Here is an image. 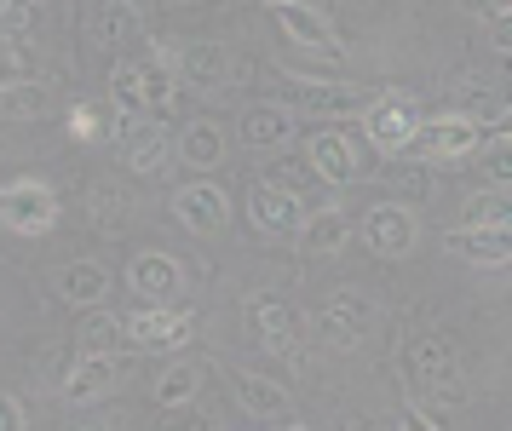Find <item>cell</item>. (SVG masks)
Listing matches in <instances>:
<instances>
[{"label":"cell","mask_w":512,"mask_h":431,"mask_svg":"<svg viewBox=\"0 0 512 431\" xmlns=\"http://www.w3.org/2000/svg\"><path fill=\"white\" fill-rule=\"evenodd\" d=\"M403 368H409V397H415L420 414H443L461 403V357H455V345L438 340V334H420V340L403 345Z\"/></svg>","instance_id":"6da1fadb"},{"label":"cell","mask_w":512,"mask_h":431,"mask_svg":"<svg viewBox=\"0 0 512 431\" xmlns=\"http://www.w3.org/2000/svg\"><path fill=\"white\" fill-rule=\"evenodd\" d=\"M420 138V104L409 92H380L369 110H363V144H369L374 156H409Z\"/></svg>","instance_id":"7a4b0ae2"},{"label":"cell","mask_w":512,"mask_h":431,"mask_svg":"<svg viewBox=\"0 0 512 431\" xmlns=\"http://www.w3.org/2000/svg\"><path fill=\"white\" fill-rule=\"evenodd\" d=\"M357 242L380 259H403V253H415L420 242V219L409 202H374L363 219H357Z\"/></svg>","instance_id":"3957f363"},{"label":"cell","mask_w":512,"mask_h":431,"mask_svg":"<svg viewBox=\"0 0 512 431\" xmlns=\"http://www.w3.org/2000/svg\"><path fill=\"white\" fill-rule=\"evenodd\" d=\"M282 104L288 110H311V115H328V121H340V115H363L374 104L363 87H351V81H317V75H282Z\"/></svg>","instance_id":"277c9868"},{"label":"cell","mask_w":512,"mask_h":431,"mask_svg":"<svg viewBox=\"0 0 512 431\" xmlns=\"http://www.w3.org/2000/svg\"><path fill=\"white\" fill-rule=\"evenodd\" d=\"M116 150H121V161H127V173L162 179L167 156H173L167 121H150V115H116Z\"/></svg>","instance_id":"5b68a950"},{"label":"cell","mask_w":512,"mask_h":431,"mask_svg":"<svg viewBox=\"0 0 512 431\" xmlns=\"http://www.w3.org/2000/svg\"><path fill=\"white\" fill-rule=\"evenodd\" d=\"M127 328V345H144V351H179V345L196 334V311L190 305H139V311H127L121 317Z\"/></svg>","instance_id":"8992f818"},{"label":"cell","mask_w":512,"mask_h":431,"mask_svg":"<svg viewBox=\"0 0 512 431\" xmlns=\"http://www.w3.org/2000/svg\"><path fill=\"white\" fill-rule=\"evenodd\" d=\"M478 150H484V121H472L461 110H443L432 121H420V138H415L420 161H466Z\"/></svg>","instance_id":"52a82bcc"},{"label":"cell","mask_w":512,"mask_h":431,"mask_svg":"<svg viewBox=\"0 0 512 431\" xmlns=\"http://www.w3.org/2000/svg\"><path fill=\"white\" fill-rule=\"evenodd\" d=\"M374 334V299L357 294V288H340V294H328L323 317H317V340L328 351H357V345Z\"/></svg>","instance_id":"ba28073f"},{"label":"cell","mask_w":512,"mask_h":431,"mask_svg":"<svg viewBox=\"0 0 512 431\" xmlns=\"http://www.w3.org/2000/svg\"><path fill=\"white\" fill-rule=\"evenodd\" d=\"M0 225L18 236H52L58 230V196L41 179H18L0 190Z\"/></svg>","instance_id":"9c48e42d"},{"label":"cell","mask_w":512,"mask_h":431,"mask_svg":"<svg viewBox=\"0 0 512 431\" xmlns=\"http://www.w3.org/2000/svg\"><path fill=\"white\" fill-rule=\"evenodd\" d=\"M127 288H133L139 305H173V299L185 294V265L162 248H144L127 265Z\"/></svg>","instance_id":"30bf717a"},{"label":"cell","mask_w":512,"mask_h":431,"mask_svg":"<svg viewBox=\"0 0 512 431\" xmlns=\"http://www.w3.org/2000/svg\"><path fill=\"white\" fill-rule=\"evenodd\" d=\"M305 196H294V190H282V184L259 179L254 190H248V219H254L259 236H300L305 225Z\"/></svg>","instance_id":"8fae6325"},{"label":"cell","mask_w":512,"mask_h":431,"mask_svg":"<svg viewBox=\"0 0 512 431\" xmlns=\"http://www.w3.org/2000/svg\"><path fill=\"white\" fill-rule=\"evenodd\" d=\"M173 219L185 230H196V236H219L225 219H231V196L213 179H190V184L173 190Z\"/></svg>","instance_id":"7c38bea8"},{"label":"cell","mask_w":512,"mask_h":431,"mask_svg":"<svg viewBox=\"0 0 512 431\" xmlns=\"http://www.w3.org/2000/svg\"><path fill=\"white\" fill-rule=\"evenodd\" d=\"M248 328H254V340L265 351H282V357H300V317H294V305L282 294H254L248 299Z\"/></svg>","instance_id":"4fadbf2b"},{"label":"cell","mask_w":512,"mask_h":431,"mask_svg":"<svg viewBox=\"0 0 512 431\" xmlns=\"http://www.w3.org/2000/svg\"><path fill=\"white\" fill-rule=\"evenodd\" d=\"M271 18H277V29H282L294 46H305V52L346 58V46H340V35H334L328 12H317V6H305V0H282V6H271Z\"/></svg>","instance_id":"5bb4252c"},{"label":"cell","mask_w":512,"mask_h":431,"mask_svg":"<svg viewBox=\"0 0 512 431\" xmlns=\"http://www.w3.org/2000/svg\"><path fill=\"white\" fill-rule=\"evenodd\" d=\"M305 161H311V173L323 184H351L363 173V156H357V138L340 133V127H317V133L305 138Z\"/></svg>","instance_id":"9a60e30c"},{"label":"cell","mask_w":512,"mask_h":431,"mask_svg":"<svg viewBox=\"0 0 512 431\" xmlns=\"http://www.w3.org/2000/svg\"><path fill=\"white\" fill-rule=\"evenodd\" d=\"M179 87L190 92H219L225 81L236 75V58H231V46L225 41H190L185 52H179Z\"/></svg>","instance_id":"2e32d148"},{"label":"cell","mask_w":512,"mask_h":431,"mask_svg":"<svg viewBox=\"0 0 512 431\" xmlns=\"http://www.w3.org/2000/svg\"><path fill=\"white\" fill-rule=\"evenodd\" d=\"M231 391H236V403L254 414V420H265V426H288V414H294V397H288V391H282V380H271V374L236 368Z\"/></svg>","instance_id":"e0dca14e"},{"label":"cell","mask_w":512,"mask_h":431,"mask_svg":"<svg viewBox=\"0 0 512 431\" xmlns=\"http://www.w3.org/2000/svg\"><path fill=\"white\" fill-rule=\"evenodd\" d=\"M443 248L466 265H507L512 259V225H461L443 236Z\"/></svg>","instance_id":"ac0fdd59"},{"label":"cell","mask_w":512,"mask_h":431,"mask_svg":"<svg viewBox=\"0 0 512 431\" xmlns=\"http://www.w3.org/2000/svg\"><path fill=\"white\" fill-rule=\"evenodd\" d=\"M121 368H127V357H75L70 363V374H64V403H98V397H110L116 391V380H121Z\"/></svg>","instance_id":"d6986e66"},{"label":"cell","mask_w":512,"mask_h":431,"mask_svg":"<svg viewBox=\"0 0 512 431\" xmlns=\"http://www.w3.org/2000/svg\"><path fill=\"white\" fill-rule=\"evenodd\" d=\"M225 127L219 121H208V115H196V121H185L179 127V138H173V156L185 161L190 173H213L219 161H225Z\"/></svg>","instance_id":"ffe728a7"},{"label":"cell","mask_w":512,"mask_h":431,"mask_svg":"<svg viewBox=\"0 0 512 431\" xmlns=\"http://www.w3.org/2000/svg\"><path fill=\"white\" fill-rule=\"evenodd\" d=\"M351 236H357V219H351L340 202H323V207H311V213H305V225H300L294 242H300L305 253H340Z\"/></svg>","instance_id":"44dd1931"},{"label":"cell","mask_w":512,"mask_h":431,"mask_svg":"<svg viewBox=\"0 0 512 431\" xmlns=\"http://www.w3.org/2000/svg\"><path fill=\"white\" fill-rule=\"evenodd\" d=\"M242 144H248V150H265V156H271V150H288V144H294V110H288V104H254V110L242 115Z\"/></svg>","instance_id":"7402d4cb"},{"label":"cell","mask_w":512,"mask_h":431,"mask_svg":"<svg viewBox=\"0 0 512 431\" xmlns=\"http://www.w3.org/2000/svg\"><path fill=\"white\" fill-rule=\"evenodd\" d=\"M104 294H110V271H104L98 259H70V265H64V276H58V299H64V305L98 311Z\"/></svg>","instance_id":"603a6c76"},{"label":"cell","mask_w":512,"mask_h":431,"mask_svg":"<svg viewBox=\"0 0 512 431\" xmlns=\"http://www.w3.org/2000/svg\"><path fill=\"white\" fill-rule=\"evenodd\" d=\"M75 345H81L87 357H116V351H127V328H121V317H110V311L98 305V311H87V317H81Z\"/></svg>","instance_id":"cb8c5ba5"},{"label":"cell","mask_w":512,"mask_h":431,"mask_svg":"<svg viewBox=\"0 0 512 431\" xmlns=\"http://www.w3.org/2000/svg\"><path fill=\"white\" fill-rule=\"evenodd\" d=\"M41 115H52L47 81H12V87H0V121H41Z\"/></svg>","instance_id":"d4e9b609"},{"label":"cell","mask_w":512,"mask_h":431,"mask_svg":"<svg viewBox=\"0 0 512 431\" xmlns=\"http://www.w3.org/2000/svg\"><path fill=\"white\" fill-rule=\"evenodd\" d=\"M196 397H202V363H190V357L167 363L162 380H156V403L162 409H190Z\"/></svg>","instance_id":"484cf974"},{"label":"cell","mask_w":512,"mask_h":431,"mask_svg":"<svg viewBox=\"0 0 512 431\" xmlns=\"http://www.w3.org/2000/svg\"><path fill=\"white\" fill-rule=\"evenodd\" d=\"M64 121H70L75 144H110V138H116V110H110V104H93V98H75Z\"/></svg>","instance_id":"4316f807"},{"label":"cell","mask_w":512,"mask_h":431,"mask_svg":"<svg viewBox=\"0 0 512 431\" xmlns=\"http://www.w3.org/2000/svg\"><path fill=\"white\" fill-rule=\"evenodd\" d=\"M133 29V6L127 0H87V35L98 46H116Z\"/></svg>","instance_id":"83f0119b"},{"label":"cell","mask_w":512,"mask_h":431,"mask_svg":"<svg viewBox=\"0 0 512 431\" xmlns=\"http://www.w3.org/2000/svg\"><path fill=\"white\" fill-rule=\"evenodd\" d=\"M110 110L116 115H144V64L121 58L110 69Z\"/></svg>","instance_id":"f1b7e54d"},{"label":"cell","mask_w":512,"mask_h":431,"mask_svg":"<svg viewBox=\"0 0 512 431\" xmlns=\"http://www.w3.org/2000/svg\"><path fill=\"white\" fill-rule=\"evenodd\" d=\"M87 213H93V225H110V230H116L121 219L133 213V190H127V184H116V179L93 184V190H87Z\"/></svg>","instance_id":"f546056e"},{"label":"cell","mask_w":512,"mask_h":431,"mask_svg":"<svg viewBox=\"0 0 512 431\" xmlns=\"http://www.w3.org/2000/svg\"><path fill=\"white\" fill-rule=\"evenodd\" d=\"M35 46L24 41V35H0V87H12V81H41L35 75Z\"/></svg>","instance_id":"4dcf8cb0"},{"label":"cell","mask_w":512,"mask_h":431,"mask_svg":"<svg viewBox=\"0 0 512 431\" xmlns=\"http://www.w3.org/2000/svg\"><path fill=\"white\" fill-rule=\"evenodd\" d=\"M466 225H512V190H501V184L472 190L466 196Z\"/></svg>","instance_id":"1f68e13d"},{"label":"cell","mask_w":512,"mask_h":431,"mask_svg":"<svg viewBox=\"0 0 512 431\" xmlns=\"http://www.w3.org/2000/svg\"><path fill=\"white\" fill-rule=\"evenodd\" d=\"M478 167H484L489 184H501V190H512V133L489 138L484 150H478Z\"/></svg>","instance_id":"d6a6232c"},{"label":"cell","mask_w":512,"mask_h":431,"mask_svg":"<svg viewBox=\"0 0 512 431\" xmlns=\"http://www.w3.org/2000/svg\"><path fill=\"white\" fill-rule=\"evenodd\" d=\"M47 6L52 0H6V6H0V35H29Z\"/></svg>","instance_id":"836d02e7"},{"label":"cell","mask_w":512,"mask_h":431,"mask_svg":"<svg viewBox=\"0 0 512 431\" xmlns=\"http://www.w3.org/2000/svg\"><path fill=\"white\" fill-rule=\"evenodd\" d=\"M271 184H282V190H294V196H305V190L317 184V173H311V161H288V156H282L277 167H271Z\"/></svg>","instance_id":"e575fe53"},{"label":"cell","mask_w":512,"mask_h":431,"mask_svg":"<svg viewBox=\"0 0 512 431\" xmlns=\"http://www.w3.org/2000/svg\"><path fill=\"white\" fill-rule=\"evenodd\" d=\"M0 431H29V420H24V403H18L12 391H0Z\"/></svg>","instance_id":"d590c367"},{"label":"cell","mask_w":512,"mask_h":431,"mask_svg":"<svg viewBox=\"0 0 512 431\" xmlns=\"http://www.w3.org/2000/svg\"><path fill=\"white\" fill-rule=\"evenodd\" d=\"M392 179L403 184V190H409V196H420V202H426V196H432V179H426V173H420V167H392Z\"/></svg>","instance_id":"8d00e7d4"},{"label":"cell","mask_w":512,"mask_h":431,"mask_svg":"<svg viewBox=\"0 0 512 431\" xmlns=\"http://www.w3.org/2000/svg\"><path fill=\"white\" fill-rule=\"evenodd\" d=\"M397 431H443V420H432V414H420L415 403L403 409V420H397Z\"/></svg>","instance_id":"74e56055"},{"label":"cell","mask_w":512,"mask_h":431,"mask_svg":"<svg viewBox=\"0 0 512 431\" xmlns=\"http://www.w3.org/2000/svg\"><path fill=\"white\" fill-rule=\"evenodd\" d=\"M495 52H501V58H512V6L495 18Z\"/></svg>","instance_id":"f35d334b"},{"label":"cell","mask_w":512,"mask_h":431,"mask_svg":"<svg viewBox=\"0 0 512 431\" xmlns=\"http://www.w3.org/2000/svg\"><path fill=\"white\" fill-rule=\"evenodd\" d=\"M357 431H397V426H380V420H374V426H357Z\"/></svg>","instance_id":"ab89813d"},{"label":"cell","mask_w":512,"mask_h":431,"mask_svg":"<svg viewBox=\"0 0 512 431\" xmlns=\"http://www.w3.org/2000/svg\"><path fill=\"white\" fill-rule=\"evenodd\" d=\"M282 431H311V426H294V420H288V426H282Z\"/></svg>","instance_id":"60d3db41"},{"label":"cell","mask_w":512,"mask_h":431,"mask_svg":"<svg viewBox=\"0 0 512 431\" xmlns=\"http://www.w3.org/2000/svg\"><path fill=\"white\" fill-rule=\"evenodd\" d=\"M501 127H507V133H512V115H507V121H501Z\"/></svg>","instance_id":"b9f144b4"},{"label":"cell","mask_w":512,"mask_h":431,"mask_svg":"<svg viewBox=\"0 0 512 431\" xmlns=\"http://www.w3.org/2000/svg\"><path fill=\"white\" fill-rule=\"evenodd\" d=\"M265 6H282V0H265Z\"/></svg>","instance_id":"7bdbcfd3"},{"label":"cell","mask_w":512,"mask_h":431,"mask_svg":"<svg viewBox=\"0 0 512 431\" xmlns=\"http://www.w3.org/2000/svg\"><path fill=\"white\" fill-rule=\"evenodd\" d=\"M179 6H190V0H179Z\"/></svg>","instance_id":"ee69618b"},{"label":"cell","mask_w":512,"mask_h":431,"mask_svg":"<svg viewBox=\"0 0 512 431\" xmlns=\"http://www.w3.org/2000/svg\"><path fill=\"white\" fill-rule=\"evenodd\" d=\"M0 190H6V184H0Z\"/></svg>","instance_id":"f6af8a7d"},{"label":"cell","mask_w":512,"mask_h":431,"mask_svg":"<svg viewBox=\"0 0 512 431\" xmlns=\"http://www.w3.org/2000/svg\"><path fill=\"white\" fill-rule=\"evenodd\" d=\"M0 6H6V0H0Z\"/></svg>","instance_id":"bcb514c9"},{"label":"cell","mask_w":512,"mask_h":431,"mask_svg":"<svg viewBox=\"0 0 512 431\" xmlns=\"http://www.w3.org/2000/svg\"><path fill=\"white\" fill-rule=\"evenodd\" d=\"M507 265H512V259H507Z\"/></svg>","instance_id":"7dc6e473"}]
</instances>
